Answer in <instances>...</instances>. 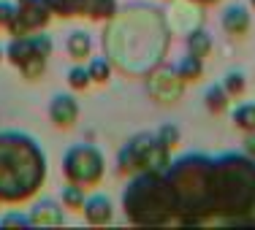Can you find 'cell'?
I'll use <instances>...</instances> for the list:
<instances>
[{
	"instance_id": "1",
	"label": "cell",
	"mask_w": 255,
	"mask_h": 230,
	"mask_svg": "<svg viewBox=\"0 0 255 230\" xmlns=\"http://www.w3.org/2000/svg\"><path fill=\"white\" fill-rule=\"evenodd\" d=\"M46 179V154L25 133H0V201H25Z\"/></svg>"
},
{
	"instance_id": "2",
	"label": "cell",
	"mask_w": 255,
	"mask_h": 230,
	"mask_svg": "<svg viewBox=\"0 0 255 230\" xmlns=\"http://www.w3.org/2000/svg\"><path fill=\"white\" fill-rule=\"evenodd\" d=\"M177 201V217L185 225H198L215 217V160L204 154H187L163 171Z\"/></svg>"
},
{
	"instance_id": "3",
	"label": "cell",
	"mask_w": 255,
	"mask_h": 230,
	"mask_svg": "<svg viewBox=\"0 0 255 230\" xmlns=\"http://www.w3.org/2000/svg\"><path fill=\"white\" fill-rule=\"evenodd\" d=\"M215 217L255 211V160L250 154L215 157Z\"/></svg>"
},
{
	"instance_id": "4",
	"label": "cell",
	"mask_w": 255,
	"mask_h": 230,
	"mask_svg": "<svg viewBox=\"0 0 255 230\" xmlns=\"http://www.w3.org/2000/svg\"><path fill=\"white\" fill-rule=\"evenodd\" d=\"M125 214L133 225H166L177 220V201L163 173H141L123 195Z\"/></svg>"
},
{
	"instance_id": "5",
	"label": "cell",
	"mask_w": 255,
	"mask_h": 230,
	"mask_svg": "<svg viewBox=\"0 0 255 230\" xmlns=\"http://www.w3.org/2000/svg\"><path fill=\"white\" fill-rule=\"evenodd\" d=\"M171 149L163 147L157 136H136L120 152V171L125 173H163L171 165Z\"/></svg>"
},
{
	"instance_id": "6",
	"label": "cell",
	"mask_w": 255,
	"mask_h": 230,
	"mask_svg": "<svg viewBox=\"0 0 255 230\" xmlns=\"http://www.w3.org/2000/svg\"><path fill=\"white\" fill-rule=\"evenodd\" d=\"M5 54L25 78H38L46 68V57L52 54V41L49 35H19L8 44Z\"/></svg>"
},
{
	"instance_id": "7",
	"label": "cell",
	"mask_w": 255,
	"mask_h": 230,
	"mask_svg": "<svg viewBox=\"0 0 255 230\" xmlns=\"http://www.w3.org/2000/svg\"><path fill=\"white\" fill-rule=\"evenodd\" d=\"M63 171L68 181H74L79 187H90L98 184L103 176V154L90 144H79L71 147L63 157Z\"/></svg>"
},
{
	"instance_id": "8",
	"label": "cell",
	"mask_w": 255,
	"mask_h": 230,
	"mask_svg": "<svg viewBox=\"0 0 255 230\" xmlns=\"http://www.w3.org/2000/svg\"><path fill=\"white\" fill-rule=\"evenodd\" d=\"M49 14H52V8H49L46 0H22V3L16 5L14 22L8 25V33L16 35V38L33 33V30L44 27L46 22H49Z\"/></svg>"
},
{
	"instance_id": "9",
	"label": "cell",
	"mask_w": 255,
	"mask_h": 230,
	"mask_svg": "<svg viewBox=\"0 0 255 230\" xmlns=\"http://www.w3.org/2000/svg\"><path fill=\"white\" fill-rule=\"evenodd\" d=\"M49 117L54 125L60 128H71V125L79 119V103L71 95H54L49 103Z\"/></svg>"
},
{
	"instance_id": "10",
	"label": "cell",
	"mask_w": 255,
	"mask_h": 230,
	"mask_svg": "<svg viewBox=\"0 0 255 230\" xmlns=\"http://www.w3.org/2000/svg\"><path fill=\"white\" fill-rule=\"evenodd\" d=\"M84 217H87L90 225H106L112 220V201L106 195H93L84 201Z\"/></svg>"
},
{
	"instance_id": "11",
	"label": "cell",
	"mask_w": 255,
	"mask_h": 230,
	"mask_svg": "<svg viewBox=\"0 0 255 230\" xmlns=\"http://www.w3.org/2000/svg\"><path fill=\"white\" fill-rule=\"evenodd\" d=\"M223 30L228 35H245L250 30V14H247L245 5H231L223 14Z\"/></svg>"
},
{
	"instance_id": "12",
	"label": "cell",
	"mask_w": 255,
	"mask_h": 230,
	"mask_svg": "<svg viewBox=\"0 0 255 230\" xmlns=\"http://www.w3.org/2000/svg\"><path fill=\"white\" fill-rule=\"evenodd\" d=\"M30 222L33 225H63V211H60V206L54 201H44L33 209Z\"/></svg>"
},
{
	"instance_id": "13",
	"label": "cell",
	"mask_w": 255,
	"mask_h": 230,
	"mask_svg": "<svg viewBox=\"0 0 255 230\" xmlns=\"http://www.w3.org/2000/svg\"><path fill=\"white\" fill-rule=\"evenodd\" d=\"M79 14H87L93 19H109L117 14V0H82Z\"/></svg>"
},
{
	"instance_id": "14",
	"label": "cell",
	"mask_w": 255,
	"mask_h": 230,
	"mask_svg": "<svg viewBox=\"0 0 255 230\" xmlns=\"http://www.w3.org/2000/svg\"><path fill=\"white\" fill-rule=\"evenodd\" d=\"M68 54L74 60H84V57H90V52H93V41H90V35L87 33H82V30H76V33H71L68 35Z\"/></svg>"
},
{
	"instance_id": "15",
	"label": "cell",
	"mask_w": 255,
	"mask_h": 230,
	"mask_svg": "<svg viewBox=\"0 0 255 230\" xmlns=\"http://www.w3.org/2000/svg\"><path fill=\"white\" fill-rule=\"evenodd\" d=\"M187 49H190L193 57H206V54L212 52V38L206 30H196V33H190V38H187Z\"/></svg>"
},
{
	"instance_id": "16",
	"label": "cell",
	"mask_w": 255,
	"mask_h": 230,
	"mask_svg": "<svg viewBox=\"0 0 255 230\" xmlns=\"http://www.w3.org/2000/svg\"><path fill=\"white\" fill-rule=\"evenodd\" d=\"M234 122H236V128L255 133V103H242L234 111Z\"/></svg>"
},
{
	"instance_id": "17",
	"label": "cell",
	"mask_w": 255,
	"mask_h": 230,
	"mask_svg": "<svg viewBox=\"0 0 255 230\" xmlns=\"http://www.w3.org/2000/svg\"><path fill=\"white\" fill-rule=\"evenodd\" d=\"M201 71H204V65H201V57H185L182 60V65L177 68V74L182 81H196L198 76H201Z\"/></svg>"
},
{
	"instance_id": "18",
	"label": "cell",
	"mask_w": 255,
	"mask_h": 230,
	"mask_svg": "<svg viewBox=\"0 0 255 230\" xmlns=\"http://www.w3.org/2000/svg\"><path fill=\"white\" fill-rule=\"evenodd\" d=\"M226 106H228L226 87H209L206 89V108H209V111H223Z\"/></svg>"
},
{
	"instance_id": "19",
	"label": "cell",
	"mask_w": 255,
	"mask_h": 230,
	"mask_svg": "<svg viewBox=\"0 0 255 230\" xmlns=\"http://www.w3.org/2000/svg\"><path fill=\"white\" fill-rule=\"evenodd\" d=\"M87 71H90V78H93V81H98V84L109 81V76H112V65H109V60H103V57L93 60Z\"/></svg>"
},
{
	"instance_id": "20",
	"label": "cell",
	"mask_w": 255,
	"mask_h": 230,
	"mask_svg": "<svg viewBox=\"0 0 255 230\" xmlns=\"http://www.w3.org/2000/svg\"><path fill=\"white\" fill-rule=\"evenodd\" d=\"M63 203L68 206V209H82V206H84V192H82V187L71 181V184L63 190Z\"/></svg>"
},
{
	"instance_id": "21",
	"label": "cell",
	"mask_w": 255,
	"mask_h": 230,
	"mask_svg": "<svg viewBox=\"0 0 255 230\" xmlns=\"http://www.w3.org/2000/svg\"><path fill=\"white\" fill-rule=\"evenodd\" d=\"M46 3H49L52 11H57L63 16H76L79 8H82V0H46Z\"/></svg>"
},
{
	"instance_id": "22",
	"label": "cell",
	"mask_w": 255,
	"mask_h": 230,
	"mask_svg": "<svg viewBox=\"0 0 255 230\" xmlns=\"http://www.w3.org/2000/svg\"><path fill=\"white\" fill-rule=\"evenodd\" d=\"M90 81H93V78H90V71L82 68V65H76V68L68 71V84H71L74 89H84Z\"/></svg>"
},
{
	"instance_id": "23",
	"label": "cell",
	"mask_w": 255,
	"mask_h": 230,
	"mask_svg": "<svg viewBox=\"0 0 255 230\" xmlns=\"http://www.w3.org/2000/svg\"><path fill=\"white\" fill-rule=\"evenodd\" d=\"M157 138H160V144H163V147L174 149V147L179 144V130L174 128V125H163V128L157 130Z\"/></svg>"
},
{
	"instance_id": "24",
	"label": "cell",
	"mask_w": 255,
	"mask_h": 230,
	"mask_svg": "<svg viewBox=\"0 0 255 230\" xmlns=\"http://www.w3.org/2000/svg\"><path fill=\"white\" fill-rule=\"evenodd\" d=\"M223 87H226L228 95H242V92H245V76H242V74H228Z\"/></svg>"
},
{
	"instance_id": "25",
	"label": "cell",
	"mask_w": 255,
	"mask_h": 230,
	"mask_svg": "<svg viewBox=\"0 0 255 230\" xmlns=\"http://www.w3.org/2000/svg\"><path fill=\"white\" fill-rule=\"evenodd\" d=\"M14 16H16V5L0 0V27H8L11 22H14Z\"/></svg>"
},
{
	"instance_id": "26",
	"label": "cell",
	"mask_w": 255,
	"mask_h": 230,
	"mask_svg": "<svg viewBox=\"0 0 255 230\" xmlns=\"http://www.w3.org/2000/svg\"><path fill=\"white\" fill-rule=\"evenodd\" d=\"M0 225H33V222H30V217L11 214V217H3V220H0Z\"/></svg>"
},
{
	"instance_id": "27",
	"label": "cell",
	"mask_w": 255,
	"mask_h": 230,
	"mask_svg": "<svg viewBox=\"0 0 255 230\" xmlns=\"http://www.w3.org/2000/svg\"><path fill=\"white\" fill-rule=\"evenodd\" d=\"M247 154H250L253 160H255V133H253L250 138H247Z\"/></svg>"
},
{
	"instance_id": "28",
	"label": "cell",
	"mask_w": 255,
	"mask_h": 230,
	"mask_svg": "<svg viewBox=\"0 0 255 230\" xmlns=\"http://www.w3.org/2000/svg\"><path fill=\"white\" fill-rule=\"evenodd\" d=\"M198 3H217V0H198Z\"/></svg>"
},
{
	"instance_id": "29",
	"label": "cell",
	"mask_w": 255,
	"mask_h": 230,
	"mask_svg": "<svg viewBox=\"0 0 255 230\" xmlns=\"http://www.w3.org/2000/svg\"><path fill=\"white\" fill-rule=\"evenodd\" d=\"M250 3H253V8H255V0H250Z\"/></svg>"
},
{
	"instance_id": "30",
	"label": "cell",
	"mask_w": 255,
	"mask_h": 230,
	"mask_svg": "<svg viewBox=\"0 0 255 230\" xmlns=\"http://www.w3.org/2000/svg\"><path fill=\"white\" fill-rule=\"evenodd\" d=\"M0 57H3V52H0Z\"/></svg>"
},
{
	"instance_id": "31",
	"label": "cell",
	"mask_w": 255,
	"mask_h": 230,
	"mask_svg": "<svg viewBox=\"0 0 255 230\" xmlns=\"http://www.w3.org/2000/svg\"><path fill=\"white\" fill-rule=\"evenodd\" d=\"M19 3H22V0H19Z\"/></svg>"
}]
</instances>
